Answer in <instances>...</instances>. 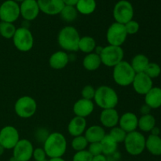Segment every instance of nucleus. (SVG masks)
I'll return each instance as SVG.
<instances>
[{
    "label": "nucleus",
    "instance_id": "obj_1",
    "mask_svg": "<svg viewBox=\"0 0 161 161\" xmlns=\"http://www.w3.org/2000/svg\"><path fill=\"white\" fill-rule=\"evenodd\" d=\"M43 149L49 158L62 157L67 150V141L60 132L50 134L43 142Z\"/></svg>",
    "mask_w": 161,
    "mask_h": 161
},
{
    "label": "nucleus",
    "instance_id": "obj_2",
    "mask_svg": "<svg viewBox=\"0 0 161 161\" xmlns=\"http://www.w3.org/2000/svg\"><path fill=\"white\" fill-rule=\"evenodd\" d=\"M80 39V36L78 31L72 26L64 27L58 33V44L65 51H78Z\"/></svg>",
    "mask_w": 161,
    "mask_h": 161
},
{
    "label": "nucleus",
    "instance_id": "obj_3",
    "mask_svg": "<svg viewBox=\"0 0 161 161\" xmlns=\"http://www.w3.org/2000/svg\"><path fill=\"white\" fill-rule=\"evenodd\" d=\"M94 100L101 108L108 109L116 108L119 97L114 89L108 86H101L96 89Z\"/></svg>",
    "mask_w": 161,
    "mask_h": 161
},
{
    "label": "nucleus",
    "instance_id": "obj_4",
    "mask_svg": "<svg viewBox=\"0 0 161 161\" xmlns=\"http://www.w3.org/2000/svg\"><path fill=\"white\" fill-rule=\"evenodd\" d=\"M135 75L136 73L130 63L127 61H122L117 65L113 67V80L119 86H127L132 84Z\"/></svg>",
    "mask_w": 161,
    "mask_h": 161
},
{
    "label": "nucleus",
    "instance_id": "obj_5",
    "mask_svg": "<svg viewBox=\"0 0 161 161\" xmlns=\"http://www.w3.org/2000/svg\"><path fill=\"white\" fill-rule=\"evenodd\" d=\"M146 140L144 135L139 131L127 133L124 142L126 151L131 156L140 155L146 149Z\"/></svg>",
    "mask_w": 161,
    "mask_h": 161
},
{
    "label": "nucleus",
    "instance_id": "obj_6",
    "mask_svg": "<svg viewBox=\"0 0 161 161\" xmlns=\"http://www.w3.org/2000/svg\"><path fill=\"white\" fill-rule=\"evenodd\" d=\"M124 50L121 47L108 45L102 48L100 53L102 64L107 67H115L124 61Z\"/></svg>",
    "mask_w": 161,
    "mask_h": 161
},
{
    "label": "nucleus",
    "instance_id": "obj_7",
    "mask_svg": "<svg viewBox=\"0 0 161 161\" xmlns=\"http://www.w3.org/2000/svg\"><path fill=\"white\" fill-rule=\"evenodd\" d=\"M12 39L14 47L20 52L30 51L34 45V38L29 28H17Z\"/></svg>",
    "mask_w": 161,
    "mask_h": 161
},
{
    "label": "nucleus",
    "instance_id": "obj_8",
    "mask_svg": "<svg viewBox=\"0 0 161 161\" xmlns=\"http://www.w3.org/2000/svg\"><path fill=\"white\" fill-rule=\"evenodd\" d=\"M37 110V103L33 97L23 96L17 100L14 105V111L20 118L28 119L35 115Z\"/></svg>",
    "mask_w": 161,
    "mask_h": 161
},
{
    "label": "nucleus",
    "instance_id": "obj_9",
    "mask_svg": "<svg viewBox=\"0 0 161 161\" xmlns=\"http://www.w3.org/2000/svg\"><path fill=\"white\" fill-rule=\"evenodd\" d=\"M113 17L115 22L125 25L130 20H133L134 7L127 0H119L116 3L113 8Z\"/></svg>",
    "mask_w": 161,
    "mask_h": 161
},
{
    "label": "nucleus",
    "instance_id": "obj_10",
    "mask_svg": "<svg viewBox=\"0 0 161 161\" xmlns=\"http://www.w3.org/2000/svg\"><path fill=\"white\" fill-rule=\"evenodd\" d=\"M127 33L124 25L114 22L108 27L106 33V39L108 44L121 47L125 42Z\"/></svg>",
    "mask_w": 161,
    "mask_h": 161
},
{
    "label": "nucleus",
    "instance_id": "obj_11",
    "mask_svg": "<svg viewBox=\"0 0 161 161\" xmlns=\"http://www.w3.org/2000/svg\"><path fill=\"white\" fill-rule=\"evenodd\" d=\"M20 16V5L14 0H6L0 6L1 21L14 23Z\"/></svg>",
    "mask_w": 161,
    "mask_h": 161
},
{
    "label": "nucleus",
    "instance_id": "obj_12",
    "mask_svg": "<svg viewBox=\"0 0 161 161\" xmlns=\"http://www.w3.org/2000/svg\"><path fill=\"white\" fill-rule=\"evenodd\" d=\"M20 140V135L16 127L7 125L0 130V145L5 149H13Z\"/></svg>",
    "mask_w": 161,
    "mask_h": 161
},
{
    "label": "nucleus",
    "instance_id": "obj_13",
    "mask_svg": "<svg viewBox=\"0 0 161 161\" xmlns=\"http://www.w3.org/2000/svg\"><path fill=\"white\" fill-rule=\"evenodd\" d=\"M34 147L28 139H20L13 149V157L17 161H29L32 158Z\"/></svg>",
    "mask_w": 161,
    "mask_h": 161
},
{
    "label": "nucleus",
    "instance_id": "obj_14",
    "mask_svg": "<svg viewBox=\"0 0 161 161\" xmlns=\"http://www.w3.org/2000/svg\"><path fill=\"white\" fill-rule=\"evenodd\" d=\"M20 16L27 21H31L37 18L40 9L37 0H25L20 5Z\"/></svg>",
    "mask_w": 161,
    "mask_h": 161
},
{
    "label": "nucleus",
    "instance_id": "obj_15",
    "mask_svg": "<svg viewBox=\"0 0 161 161\" xmlns=\"http://www.w3.org/2000/svg\"><path fill=\"white\" fill-rule=\"evenodd\" d=\"M132 86L135 92L141 95H146L153 87V80L145 72L137 73L132 82Z\"/></svg>",
    "mask_w": 161,
    "mask_h": 161
},
{
    "label": "nucleus",
    "instance_id": "obj_16",
    "mask_svg": "<svg viewBox=\"0 0 161 161\" xmlns=\"http://www.w3.org/2000/svg\"><path fill=\"white\" fill-rule=\"evenodd\" d=\"M41 12L47 15H58L64 6L62 0H37Z\"/></svg>",
    "mask_w": 161,
    "mask_h": 161
},
{
    "label": "nucleus",
    "instance_id": "obj_17",
    "mask_svg": "<svg viewBox=\"0 0 161 161\" xmlns=\"http://www.w3.org/2000/svg\"><path fill=\"white\" fill-rule=\"evenodd\" d=\"M94 104L93 101L81 98L75 102L73 105V113L76 116L86 118L93 113Z\"/></svg>",
    "mask_w": 161,
    "mask_h": 161
},
{
    "label": "nucleus",
    "instance_id": "obj_18",
    "mask_svg": "<svg viewBox=\"0 0 161 161\" xmlns=\"http://www.w3.org/2000/svg\"><path fill=\"white\" fill-rule=\"evenodd\" d=\"M119 115L116 108L102 109L100 115V121L102 126L107 128H113L119 124Z\"/></svg>",
    "mask_w": 161,
    "mask_h": 161
},
{
    "label": "nucleus",
    "instance_id": "obj_19",
    "mask_svg": "<svg viewBox=\"0 0 161 161\" xmlns=\"http://www.w3.org/2000/svg\"><path fill=\"white\" fill-rule=\"evenodd\" d=\"M138 118L134 113L127 112L119 117V125L126 133H130L138 128Z\"/></svg>",
    "mask_w": 161,
    "mask_h": 161
},
{
    "label": "nucleus",
    "instance_id": "obj_20",
    "mask_svg": "<svg viewBox=\"0 0 161 161\" xmlns=\"http://www.w3.org/2000/svg\"><path fill=\"white\" fill-rule=\"evenodd\" d=\"M69 62V57L65 51L59 50L53 53L49 59V64L55 70H61L65 68Z\"/></svg>",
    "mask_w": 161,
    "mask_h": 161
},
{
    "label": "nucleus",
    "instance_id": "obj_21",
    "mask_svg": "<svg viewBox=\"0 0 161 161\" xmlns=\"http://www.w3.org/2000/svg\"><path fill=\"white\" fill-rule=\"evenodd\" d=\"M86 129V118L76 116L72 118L68 125V131L72 137L80 136Z\"/></svg>",
    "mask_w": 161,
    "mask_h": 161
},
{
    "label": "nucleus",
    "instance_id": "obj_22",
    "mask_svg": "<svg viewBox=\"0 0 161 161\" xmlns=\"http://www.w3.org/2000/svg\"><path fill=\"white\" fill-rule=\"evenodd\" d=\"M84 137L90 143L101 142L105 136V131L104 127L99 125H93L88 127L85 130Z\"/></svg>",
    "mask_w": 161,
    "mask_h": 161
},
{
    "label": "nucleus",
    "instance_id": "obj_23",
    "mask_svg": "<svg viewBox=\"0 0 161 161\" xmlns=\"http://www.w3.org/2000/svg\"><path fill=\"white\" fill-rule=\"evenodd\" d=\"M145 102L151 109L160 108L161 106V88L153 87L145 95Z\"/></svg>",
    "mask_w": 161,
    "mask_h": 161
},
{
    "label": "nucleus",
    "instance_id": "obj_24",
    "mask_svg": "<svg viewBox=\"0 0 161 161\" xmlns=\"http://www.w3.org/2000/svg\"><path fill=\"white\" fill-rule=\"evenodd\" d=\"M146 149L152 155L161 156V138L159 135H150L146 140Z\"/></svg>",
    "mask_w": 161,
    "mask_h": 161
},
{
    "label": "nucleus",
    "instance_id": "obj_25",
    "mask_svg": "<svg viewBox=\"0 0 161 161\" xmlns=\"http://www.w3.org/2000/svg\"><path fill=\"white\" fill-rule=\"evenodd\" d=\"M102 64L101 58L97 53H88L84 57L83 61V65L84 69L87 71H95Z\"/></svg>",
    "mask_w": 161,
    "mask_h": 161
},
{
    "label": "nucleus",
    "instance_id": "obj_26",
    "mask_svg": "<svg viewBox=\"0 0 161 161\" xmlns=\"http://www.w3.org/2000/svg\"><path fill=\"white\" fill-rule=\"evenodd\" d=\"M149 63V58L145 54L139 53V54H137L134 57L130 64L131 65L132 69L135 72V73L137 74L144 72Z\"/></svg>",
    "mask_w": 161,
    "mask_h": 161
},
{
    "label": "nucleus",
    "instance_id": "obj_27",
    "mask_svg": "<svg viewBox=\"0 0 161 161\" xmlns=\"http://www.w3.org/2000/svg\"><path fill=\"white\" fill-rule=\"evenodd\" d=\"M97 3L95 0H79L75 5L77 11L83 15H90L95 11Z\"/></svg>",
    "mask_w": 161,
    "mask_h": 161
},
{
    "label": "nucleus",
    "instance_id": "obj_28",
    "mask_svg": "<svg viewBox=\"0 0 161 161\" xmlns=\"http://www.w3.org/2000/svg\"><path fill=\"white\" fill-rule=\"evenodd\" d=\"M101 145L102 148V154L105 156L112 155L114 153L118 146V143L109 135H105L101 142Z\"/></svg>",
    "mask_w": 161,
    "mask_h": 161
},
{
    "label": "nucleus",
    "instance_id": "obj_29",
    "mask_svg": "<svg viewBox=\"0 0 161 161\" xmlns=\"http://www.w3.org/2000/svg\"><path fill=\"white\" fill-rule=\"evenodd\" d=\"M156 127V119L153 115L146 114L142 115L138 119V127L144 132H149Z\"/></svg>",
    "mask_w": 161,
    "mask_h": 161
},
{
    "label": "nucleus",
    "instance_id": "obj_30",
    "mask_svg": "<svg viewBox=\"0 0 161 161\" xmlns=\"http://www.w3.org/2000/svg\"><path fill=\"white\" fill-rule=\"evenodd\" d=\"M96 48V42L91 36H83L79 42V50L83 53H91L94 52Z\"/></svg>",
    "mask_w": 161,
    "mask_h": 161
},
{
    "label": "nucleus",
    "instance_id": "obj_31",
    "mask_svg": "<svg viewBox=\"0 0 161 161\" xmlns=\"http://www.w3.org/2000/svg\"><path fill=\"white\" fill-rule=\"evenodd\" d=\"M78 11H77L75 6H65L64 5V8L60 13L61 18L64 21L70 23V22L74 21L78 17Z\"/></svg>",
    "mask_w": 161,
    "mask_h": 161
},
{
    "label": "nucleus",
    "instance_id": "obj_32",
    "mask_svg": "<svg viewBox=\"0 0 161 161\" xmlns=\"http://www.w3.org/2000/svg\"><path fill=\"white\" fill-rule=\"evenodd\" d=\"M17 30L14 23L1 21L0 22V36L6 39H13Z\"/></svg>",
    "mask_w": 161,
    "mask_h": 161
},
{
    "label": "nucleus",
    "instance_id": "obj_33",
    "mask_svg": "<svg viewBox=\"0 0 161 161\" xmlns=\"http://www.w3.org/2000/svg\"><path fill=\"white\" fill-rule=\"evenodd\" d=\"M71 146L75 152H79V151L85 150L89 146V142L84 136L80 135V136L74 137L71 142Z\"/></svg>",
    "mask_w": 161,
    "mask_h": 161
},
{
    "label": "nucleus",
    "instance_id": "obj_34",
    "mask_svg": "<svg viewBox=\"0 0 161 161\" xmlns=\"http://www.w3.org/2000/svg\"><path fill=\"white\" fill-rule=\"evenodd\" d=\"M145 73L153 80L157 78L161 73V68L158 64L155 62H149L145 70Z\"/></svg>",
    "mask_w": 161,
    "mask_h": 161
},
{
    "label": "nucleus",
    "instance_id": "obj_35",
    "mask_svg": "<svg viewBox=\"0 0 161 161\" xmlns=\"http://www.w3.org/2000/svg\"><path fill=\"white\" fill-rule=\"evenodd\" d=\"M127 133H126L121 127L116 126V127L111 128V130H110L108 135H109L116 142L121 143L124 142L126 136H127Z\"/></svg>",
    "mask_w": 161,
    "mask_h": 161
},
{
    "label": "nucleus",
    "instance_id": "obj_36",
    "mask_svg": "<svg viewBox=\"0 0 161 161\" xmlns=\"http://www.w3.org/2000/svg\"><path fill=\"white\" fill-rule=\"evenodd\" d=\"M93 156L85 149L83 151H79L75 153L72 158V161H92Z\"/></svg>",
    "mask_w": 161,
    "mask_h": 161
},
{
    "label": "nucleus",
    "instance_id": "obj_37",
    "mask_svg": "<svg viewBox=\"0 0 161 161\" xmlns=\"http://www.w3.org/2000/svg\"><path fill=\"white\" fill-rule=\"evenodd\" d=\"M127 35H135L139 31L140 25L136 20H131L124 25Z\"/></svg>",
    "mask_w": 161,
    "mask_h": 161
},
{
    "label": "nucleus",
    "instance_id": "obj_38",
    "mask_svg": "<svg viewBox=\"0 0 161 161\" xmlns=\"http://www.w3.org/2000/svg\"><path fill=\"white\" fill-rule=\"evenodd\" d=\"M95 91L94 86H92L91 85H86L82 90V98L87 99V100H91L92 101L94 99V95H95Z\"/></svg>",
    "mask_w": 161,
    "mask_h": 161
},
{
    "label": "nucleus",
    "instance_id": "obj_39",
    "mask_svg": "<svg viewBox=\"0 0 161 161\" xmlns=\"http://www.w3.org/2000/svg\"><path fill=\"white\" fill-rule=\"evenodd\" d=\"M88 152H89L93 157H95V156L102 154V148L101 142L90 143L89 146H88Z\"/></svg>",
    "mask_w": 161,
    "mask_h": 161
},
{
    "label": "nucleus",
    "instance_id": "obj_40",
    "mask_svg": "<svg viewBox=\"0 0 161 161\" xmlns=\"http://www.w3.org/2000/svg\"><path fill=\"white\" fill-rule=\"evenodd\" d=\"M47 153L43 148H36L34 149L32 154V158L36 161H42L47 160Z\"/></svg>",
    "mask_w": 161,
    "mask_h": 161
},
{
    "label": "nucleus",
    "instance_id": "obj_41",
    "mask_svg": "<svg viewBox=\"0 0 161 161\" xmlns=\"http://www.w3.org/2000/svg\"><path fill=\"white\" fill-rule=\"evenodd\" d=\"M150 110H151V108H150V107L148 106L146 104H145L144 105H142V106L141 107V108H140V112H141L142 114V115L150 114V113H149Z\"/></svg>",
    "mask_w": 161,
    "mask_h": 161
},
{
    "label": "nucleus",
    "instance_id": "obj_42",
    "mask_svg": "<svg viewBox=\"0 0 161 161\" xmlns=\"http://www.w3.org/2000/svg\"><path fill=\"white\" fill-rule=\"evenodd\" d=\"M92 161H107L106 156L103 155V154H100V155L93 157Z\"/></svg>",
    "mask_w": 161,
    "mask_h": 161
},
{
    "label": "nucleus",
    "instance_id": "obj_43",
    "mask_svg": "<svg viewBox=\"0 0 161 161\" xmlns=\"http://www.w3.org/2000/svg\"><path fill=\"white\" fill-rule=\"evenodd\" d=\"M63 3H64L65 6H75L76 3H78L79 0H62Z\"/></svg>",
    "mask_w": 161,
    "mask_h": 161
},
{
    "label": "nucleus",
    "instance_id": "obj_44",
    "mask_svg": "<svg viewBox=\"0 0 161 161\" xmlns=\"http://www.w3.org/2000/svg\"><path fill=\"white\" fill-rule=\"evenodd\" d=\"M151 132H152V134H151V135H159V134H160V129L157 127H154L153 128V130H151Z\"/></svg>",
    "mask_w": 161,
    "mask_h": 161
},
{
    "label": "nucleus",
    "instance_id": "obj_45",
    "mask_svg": "<svg viewBox=\"0 0 161 161\" xmlns=\"http://www.w3.org/2000/svg\"><path fill=\"white\" fill-rule=\"evenodd\" d=\"M48 161H65L62 157H56V158H50Z\"/></svg>",
    "mask_w": 161,
    "mask_h": 161
},
{
    "label": "nucleus",
    "instance_id": "obj_46",
    "mask_svg": "<svg viewBox=\"0 0 161 161\" xmlns=\"http://www.w3.org/2000/svg\"><path fill=\"white\" fill-rule=\"evenodd\" d=\"M4 151H5V149L1 146V145H0V156H2L3 153H4Z\"/></svg>",
    "mask_w": 161,
    "mask_h": 161
},
{
    "label": "nucleus",
    "instance_id": "obj_47",
    "mask_svg": "<svg viewBox=\"0 0 161 161\" xmlns=\"http://www.w3.org/2000/svg\"><path fill=\"white\" fill-rule=\"evenodd\" d=\"M9 161H17V160L14 157H10V159H9Z\"/></svg>",
    "mask_w": 161,
    "mask_h": 161
},
{
    "label": "nucleus",
    "instance_id": "obj_48",
    "mask_svg": "<svg viewBox=\"0 0 161 161\" xmlns=\"http://www.w3.org/2000/svg\"><path fill=\"white\" fill-rule=\"evenodd\" d=\"M14 1L16 2V3H21L22 2H24V1H25V0H14Z\"/></svg>",
    "mask_w": 161,
    "mask_h": 161
},
{
    "label": "nucleus",
    "instance_id": "obj_49",
    "mask_svg": "<svg viewBox=\"0 0 161 161\" xmlns=\"http://www.w3.org/2000/svg\"><path fill=\"white\" fill-rule=\"evenodd\" d=\"M42 161H48L47 160H42Z\"/></svg>",
    "mask_w": 161,
    "mask_h": 161
}]
</instances>
